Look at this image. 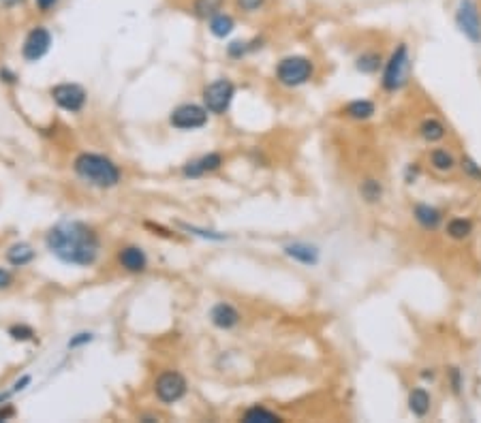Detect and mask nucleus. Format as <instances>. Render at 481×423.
Returning <instances> with one entry per match:
<instances>
[{
	"mask_svg": "<svg viewBox=\"0 0 481 423\" xmlns=\"http://www.w3.org/2000/svg\"><path fill=\"white\" fill-rule=\"evenodd\" d=\"M428 163L436 173H452L458 167V158L447 148H432L428 154Z\"/></svg>",
	"mask_w": 481,
	"mask_h": 423,
	"instance_id": "nucleus-18",
	"label": "nucleus"
},
{
	"mask_svg": "<svg viewBox=\"0 0 481 423\" xmlns=\"http://www.w3.org/2000/svg\"><path fill=\"white\" fill-rule=\"evenodd\" d=\"M408 413L417 417V419H424L428 413H430V406H432V398L428 394L426 387H413V389L408 392Z\"/></svg>",
	"mask_w": 481,
	"mask_h": 423,
	"instance_id": "nucleus-16",
	"label": "nucleus"
},
{
	"mask_svg": "<svg viewBox=\"0 0 481 423\" xmlns=\"http://www.w3.org/2000/svg\"><path fill=\"white\" fill-rule=\"evenodd\" d=\"M315 75V64L308 56H287L276 64V80L287 88H299Z\"/></svg>",
	"mask_w": 481,
	"mask_h": 423,
	"instance_id": "nucleus-4",
	"label": "nucleus"
},
{
	"mask_svg": "<svg viewBox=\"0 0 481 423\" xmlns=\"http://www.w3.org/2000/svg\"><path fill=\"white\" fill-rule=\"evenodd\" d=\"M73 169L86 184L96 188H114L122 180L120 167L112 158L94 152H82L73 161Z\"/></svg>",
	"mask_w": 481,
	"mask_h": 423,
	"instance_id": "nucleus-2",
	"label": "nucleus"
},
{
	"mask_svg": "<svg viewBox=\"0 0 481 423\" xmlns=\"http://www.w3.org/2000/svg\"><path fill=\"white\" fill-rule=\"evenodd\" d=\"M88 342H92V334L82 332V334H77V336H73L71 340H68V348H77V346H84Z\"/></svg>",
	"mask_w": 481,
	"mask_h": 423,
	"instance_id": "nucleus-33",
	"label": "nucleus"
},
{
	"mask_svg": "<svg viewBox=\"0 0 481 423\" xmlns=\"http://www.w3.org/2000/svg\"><path fill=\"white\" fill-rule=\"evenodd\" d=\"M7 259H9L11 265L24 267V265H28L34 259V251H32L30 244H24V242L22 244H13L11 248L7 251Z\"/></svg>",
	"mask_w": 481,
	"mask_h": 423,
	"instance_id": "nucleus-25",
	"label": "nucleus"
},
{
	"mask_svg": "<svg viewBox=\"0 0 481 423\" xmlns=\"http://www.w3.org/2000/svg\"><path fill=\"white\" fill-rule=\"evenodd\" d=\"M118 263L122 269H126L131 274H140V272H146L148 257L140 246H124V248H120V253H118Z\"/></svg>",
	"mask_w": 481,
	"mask_h": 423,
	"instance_id": "nucleus-14",
	"label": "nucleus"
},
{
	"mask_svg": "<svg viewBox=\"0 0 481 423\" xmlns=\"http://www.w3.org/2000/svg\"><path fill=\"white\" fill-rule=\"evenodd\" d=\"M225 3H227V0H193L191 13L197 20H205V22H208L210 17H214L216 13L223 11Z\"/></svg>",
	"mask_w": 481,
	"mask_h": 423,
	"instance_id": "nucleus-22",
	"label": "nucleus"
},
{
	"mask_svg": "<svg viewBox=\"0 0 481 423\" xmlns=\"http://www.w3.org/2000/svg\"><path fill=\"white\" fill-rule=\"evenodd\" d=\"M383 195H385V186L381 180L376 178H366L362 184H360V197L368 203V205H376L383 201Z\"/></svg>",
	"mask_w": 481,
	"mask_h": 423,
	"instance_id": "nucleus-23",
	"label": "nucleus"
},
{
	"mask_svg": "<svg viewBox=\"0 0 481 423\" xmlns=\"http://www.w3.org/2000/svg\"><path fill=\"white\" fill-rule=\"evenodd\" d=\"M26 385H30V376H28V374H26V376H22V378H20V380L13 385V389H11V392H7L5 396H0V400H3V398H7V396H11V394H17V392H22Z\"/></svg>",
	"mask_w": 481,
	"mask_h": 423,
	"instance_id": "nucleus-35",
	"label": "nucleus"
},
{
	"mask_svg": "<svg viewBox=\"0 0 481 423\" xmlns=\"http://www.w3.org/2000/svg\"><path fill=\"white\" fill-rule=\"evenodd\" d=\"M473 231H475V225L466 216H454V218L447 221V225H445V233H447V237L454 239V242L468 239L473 235Z\"/></svg>",
	"mask_w": 481,
	"mask_h": 423,
	"instance_id": "nucleus-20",
	"label": "nucleus"
},
{
	"mask_svg": "<svg viewBox=\"0 0 481 423\" xmlns=\"http://www.w3.org/2000/svg\"><path fill=\"white\" fill-rule=\"evenodd\" d=\"M413 221L424 229V231H436L443 221H445V214L436 207V205H430V203H415L413 205Z\"/></svg>",
	"mask_w": 481,
	"mask_h": 423,
	"instance_id": "nucleus-13",
	"label": "nucleus"
},
{
	"mask_svg": "<svg viewBox=\"0 0 481 423\" xmlns=\"http://www.w3.org/2000/svg\"><path fill=\"white\" fill-rule=\"evenodd\" d=\"M447 376H450L452 392H454V394H460L462 387H464V376H462L460 368H450V370H447Z\"/></svg>",
	"mask_w": 481,
	"mask_h": 423,
	"instance_id": "nucleus-31",
	"label": "nucleus"
},
{
	"mask_svg": "<svg viewBox=\"0 0 481 423\" xmlns=\"http://www.w3.org/2000/svg\"><path fill=\"white\" fill-rule=\"evenodd\" d=\"M60 0H34V7H37L39 13H50L58 7Z\"/></svg>",
	"mask_w": 481,
	"mask_h": 423,
	"instance_id": "nucleus-34",
	"label": "nucleus"
},
{
	"mask_svg": "<svg viewBox=\"0 0 481 423\" xmlns=\"http://www.w3.org/2000/svg\"><path fill=\"white\" fill-rule=\"evenodd\" d=\"M283 253L291 261H295V263H299L304 267H315L319 263V259H321V251L317 248L315 244H308V242H291V244L285 246Z\"/></svg>",
	"mask_w": 481,
	"mask_h": 423,
	"instance_id": "nucleus-11",
	"label": "nucleus"
},
{
	"mask_svg": "<svg viewBox=\"0 0 481 423\" xmlns=\"http://www.w3.org/2000/svg\"><path fill=\"white\" fill-rule=\"evenodd\" d=\"M242 421H246V423H276V421H283V417L276 415L274 410H269V408H265V406H253L242 415Z\"/></svg>",
	"mask_w": 481,
	"mask_h": 423,
	"instance_id": "nucleus-26",
	"label": "nucleus"
},
{
	"mask_svg": "<svg viewBox=\"0 0 481 423\" xmlns=\"http://www.w3.org/2000/svg\"><path fill=\"white\" fill-rule=\"evenodd\" d=\"M0 77H7L5 82H9V84H13V82H15V75H13V73H9L7 68H5V70H0Z\"/></svg>",
	"mask_w": 481,
	"mask_h": 423,
	"instance_id": "nucleus-40",
	"label": "nucleus"
},
{
	"mask_svg": "<svg viewBox=\"0 0 481 423\" xmlns=\"http://www.w3.org/2000/svg\"><path fill=\"white\" fill-rule=\"evenodd\" d=\"M13 282V276H11V272H7V269H0V289H7L9 285Z\"/></svg>",
	"mask_w": 481,
	"mask_h": 423,
	"instance_id": "nucleus-36",
	"label": "nucleus"
},
{
	"mask_svg": "<svg viewBox=\"0 0 481 423\" xmlns=\"http://www.w3.org/2000/svg\"><path fill=\"white\" fill-rule=\"evenodd\" d=\"M47 251L66 265L90 267L101 255L98 233L80 221H66L52 227L45 235Z\"/></svg>",
	"mask_w": 481,
	"mask_h": 423,
	"instance_id": "nucleus-1",
	"label": "nucleus"
},
{
	"mask_svg": "<svg viewBox=\"0 0 481 423\" xmlns=\"http://www.w3.org/2000/svg\"><path fill=\"white\" fill-rule=\"evenodd\" d=\"M186 387H188L186 378L180 372L165 370L163 374H158V378L154 383V394L163 404H174V402L184 398Z\"/></svg>",
	"mask_w": 481,
	"mask_h": 423,
	"instance_id": "nucleus-7",
	"label": "nucleus"
},
{
	"mask_svg": "<svg viewBox=\"0 0 481 423\" xmlns=\"http://www.w3.org/2000/svg\"><path fill=\"white\" fill-rule=\"evenodd\" d=\"M50 47H52V32L45 26H34L24 39L22 56L28 62H37L50 52Z\"/></svg>",
	"mask_w": 481,
	"mask_h": 423,
	"instance_id": "nucleus-10",
	"label": "nucleus"
},
{
	"mask_svg": "<svg viewBox=\"0 0 481 423\" xmlns=\"http://www.w3.org/2000/svg\"><path fill=\"white\" fill-rule=\"evenodd\" d=\"M26 3V0H0V7L5 9H15V7H22Z\"/></svg>",
	"mask_w": 481,
	"mask_h": 423,
	"instance_id": "nucleus-37",
	"label": "nucleus"
},
{
	"mask_svg": "<svg viewBox=\"0 0 481 423\" xmlns=\"http://www.w3.org/2000/svg\"><path fill=\"white\" fill-rule=\"evenodd\" d=\"M355 68L362 75H374L379 73V68H383V56L379 52H364L355 60Z\"/></svg>",
	"mask_w": 481,
	"mask_h": 423,
	"instance_id": "nucleus-24",
	"label": "nucleus"
},
{
	"mask_svg": "<svg viewBox=\"0 0 481 423\" xmlns=\"http://www.w3.org/2000/svg\"><path fill=\"white\" fill-rule=\"evenodd\" d=\"M235 86L229 80H216L203 88V107L214 116H223L233 103Z\"/></svg>",
	"mask_w": 481,
	"mask_h": 423,
	"instance_id": "nucleus-6",
	"label": "nucleus"
},
{
	"mask_svg": "<svg viewBox=\"0 0 481 423\" xmlns=\"http://www.w3.org/2000/svg\"><path fill=\"white\" fill-rule=\"evenodd\" d=\"M267 0H235V7L242 13H259L261 9H265Z\"/></svg>",
	"mask_w": 481,
	"mask_h": 423,
	"instance_id": "nucleus-29",
	"label": "nucleus"
},
{
	"mask_svg": "<svg viewBox=\"0 0 481 423\" xmlns=\"http://www.w3.org/2000/svg\"><path fill=\"white\" fill-rule=\"evenodd\" d=\"M52 98L60 110L68 114H77L84 110L88 94L80 84H58L52 88Z\"/></svg>",
	"mask_w": 481,
	"mask_h": 423,
	"instance_id": "nucleus-9",
	"label": "nucleus"
},
{
	"mask_svg": "<svg viewBox=\"0 0 481 423\" xmlns=\"http://www.w3.org/2000/svg\"><path fill=\"white\" fill-rule=\"evenodd\" d=\"M15 415V410L11 406H5V408H0V421H7Z\"/></svg>",
	"mask_w": 481,
	"mask_h": 423,
	"instance_id": "nucleus-39",
	"label": "nucleus"
},
{
	"mask_svg": "<svg viewBox=\"0 0 481 423\" xmlns=\"http://www.w3.org/2000/svg\"><path fill=\"white\" fill-rule=\"evenodd\" d=\"M9 336L13 338V340H20V342H26V340H34V329L32 327H28V325H13L11 329H9Z\"/></svg>",
	"mask_w": 481,
	"mask_h": 423,
	"instance_id": "nucleus-30",
	"label": "nucleus"
},
{
	"mask_svg": "<svg viewBox=\"0 0 481 423\" xmlns=\"http://www.w3.org/2000/svg\"><path fill=\"white\" fill-rule=\"evenodd\" d=\"M223 156L219 152H210V154H203L191 163H186L182 167V175L184 178H201V175L205 173H212V171H219L223 167Z\"/></svg>",
	"mask_w": 481,
	"mask_h": 423,
	"instance_id": "nucleus-12",
	"label": "nucleus"
},
{
	"mask_svg": "<svg viewBox=\"0 0 481 423\" xmlns=\"http://www.w3.org/2000/svg\"><path fill=\"white\" fill-rule=\"evenodd\" d=\"M210 321L219 329H233L239 325V321H242V314H239L231 304L221 302L210 310Z\"/></svg>",
	"mask_w": 481,
	"mask_h": 423,
	"instance_id": "nucleus-15",
	"label": "nucleus"
},
{
	"mask_svg": "<svg viewBox=\"0 0 481 423\" xmlns=\"http://www.w3.org/2000/svg\"><path fill=\"white\" fill-rule=\"evenodd\" d=\"M420 173H422V169H420L417 163L406 165V169H404V182H406V184H415L417 178H420Z\"/></svg>",
	"mask_w": 481,
	"mask_h": 423,
	"instance_id": "nucleus-32",
	"label": "nucleus"
},
{
	"mask_svg": "<svg viewBox=\"0 0 481 423\" xmlns=\"http://www.w3.org/2000/svg\"><path fill=\"white\" fill-rule=\"evenodd\" d=\"M410 73V50L406 43H398L396 50L390 54V58L383 62V73H381V90L387 94L400 92Z\"/></svg>",
	"mask_w": 481,
	"mask_h": 423,
	"instance_id": "nucleus-3",
	"label": "nucleus"
},
{
	"mask_svg": "<svg viewBox=\"0 0 481 423\" xmlns=\"http://www.w3.org/2000/svg\"><path fill=\"white\" fill-rule=\"evenodd\" d=\"M454 22L466 41H471L473 45H481V13L475 0H460L454 13Z\"/></svg>",
	"mask_w": 481,
	"mask_h": 423,
	"instance_id": "nucleus-5",
	"label": "nucleus"
},
{
	"mask_svg": "<svg viewBox=\"0 0 481 423\" xmlns=\"http://www.w3.org/2000/svg\"><path fill=\"white\" fill-rule=\"evenodd\" d=\"M458 167L464 171L466 178H471V180H475V182H481V165H479L475 158H471V156H462V158H460V163H458Z\"/></svg>",
	"mask_w": 481,
	"mask_h": 423,
	"instance_id": "nucleus-28",
	"label": "nucleus"
},
{
	"mask_svg": "<svg viewBox=\"0 0 481 423\" xmlns=\"http://www.w3.org/2000/svg\"><path fill=\"white\" fill-rule=\"evenodd\" d=\"M257 47H261V39H251V41H233L227 47V54L231 58H244L246 54L255 52Z\"/></svg>",
	"mask_w": 481,
	"mask_h": 423,
	"instance_id": "nucleus-27",
	"label": "nucleus"
},
{
	"mask_svg": "<svg viewBox=\"0 0 481 423\" xmlns=\"http://www.w3.org/2000/svg\"><path fill=\"white\" fill-rule=\"evenodd\" d=\"M417 133L426 144H441V141L447 137V126H445L438 118H424L417 126Z\"/></svg>",
	"mask_w": 481,
	"mask_h": 423,
	"instance_id": "nucleus-17",
	"label": "nucleus"
},
{
	"mask_svg": "<svg viewBox=\"0 0 481 423\" xmlns=\"http://www.w3.org/2000/svg\"><path fill=\"white\" fill-rule=\"evenodd\" d=\"M342 114H345L347 118L351 120H357V122H366L370 118H374L376 114V105L368 98H355L351 103L345 105V110H342Z\"/></svg>",
	"mask_w": 481,
	"mask_h": 423,
	"instance_id": "nucleus-19",
	"label": "nucleus"
},
{
	"mask_svg": "<svg viewBox=\"0 0 481 423\" xmlns=\"http://www.w3.org/2000/svg\"><path fill=\"white\" fill-rule=\"evenodd\" d=\"M420 376H422V380H426V383L430 380V383H432V380L436 378V372H434V368H424V370L420 372Z\"/></svg>",
	"mask_w": 481,
	"mask_h": 423,
	"instance_id": "nucleus-38",
	"label": "nucleus"
},
{
	"mask_svg": "<svg viewBox=\"0 0 481 423\" xmlns=\"http://www.w3.org/2000/svg\"><path fill=\"white\" fill-rule=\"evenodd\" d=\"M208 30H210L212 37L225 39V37H229V34L235 30V20H233V15L221 11V13H216L214 17L208 20Z\"/></svg>",
	"mask_w": 481,
	"mask_h": 423,
	"instance_id": "nucleus-21",
	"label": "nucleus"
},
{
	"mask_svg": "<svg viewBox=\"0 0 481 423\" xmlns=\"http://www.w3.org/2000/svg\"><path fill=\"white\" fill-rule=\"evenodd\" d=\"M208 110L201 107V105H195V103H184L180 105V107H176L174 112H171L169 116V124L174 128H180V131H195V128H201L208 124Z\"/></svg>",
	"mask_w": 481,
	"mask_h": 423,
	"instance_id": "nucleus-8",
	"label": "nucleus"
}]
</instances>
